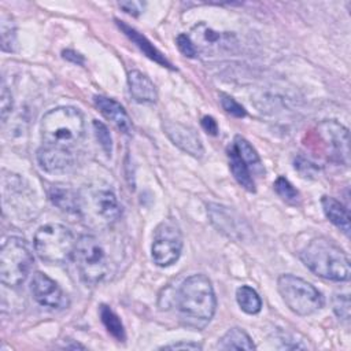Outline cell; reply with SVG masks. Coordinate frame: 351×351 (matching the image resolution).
<instances>
[{
  "label": "cell",
  "instance_id": "obj_2",
  "mask_svg": "<svg viewBox=\"0 0 351 351\" xmlns=\"http://www.w3.org/2000/svg\"><path fill=\"white\" fill-rule=\"evenodd\" d=\"M302 262L314 274L332 280L347 281L351 274L350 259L347 254L324 237L313 239L300 252Z\"/></svg>",
  "mask_w": 351,
  "mask_h": 351
},
{
  "label": "cell",
  "instance_id": "obj_12",
  "mask_svg": "<svg viewBox=\"0 0 351 351\" xmlns=\"http://www.w3.org/2000/svg\"><path fill=\"white\" fill-rule=\"evenodd\" d=\"M163 130L167 134V137L171 140V143L177 145L180 149H182L184 152L195 158L203 156L204 149H203L200 137L192 128L178 122L166 121L163 123Z\"/></svg>",
  "mask_w": 351,
  "mask_h": 351
},
{
  "label": "cell",
  "instance_id": "obj_15",
  "mask_svg": "<svg viewBox=\"0 0 351 351\" xmlns=\"http://www.w3.org/2000/svg\"><path fill=\"white\" fill-rule=\"evenodd\" d=\"M95 104L103 117L114 123L121 132L126 134L132 133V121L125 108L117 100L106 96H95Z\"/></svg>",
  "mask_w": 351,
  "mask_h": 351
},
{
  "label": "cell",
  "instance_id": "obj_10",
  "mask_svg": "<svg viewBox=\"0 0 351 351\" xmlns=\"http://www.w3.org/2000/svg\"><path fill=\"white\" fill-rule=\"evenodd\" d=\"M30 291L33 293V298L41 306L49 308H63L69 304L67 296L64 295L62 288L52 278L41 271H36L33 274Z\"/></svg>",
  "mask_w": 351,
  "mask_h": 351
},
{
  "label": "cell",
  "instance_id": "obj_26",
  "mask_svg": "<svg viewBox=\"0 0 351 351\" xmlns=\"http://www.w3.org/2000/svg\"><path fill=\"white\" fill-rule=\"evenodd\" d=\"M274 191L276 193L285 200L287 203L296 204L299 202V192L293 188V185L284 177H278L274 181Z\"/></svg>",
  "mask_w": 351,
  "mask_h": 351
},
{
  "label": "cell",
  "instance_id": "obj_25",
  "mask_svg": "<svg viewBox=\"0 0 351 351\" xmlns=\"http://www.w3.org/2000/svg\"><path fill=\"white\" fill-rule=\"evenodd\" d=\"M100 318H101V322L106 326L107 332L114 339H117L118 341H123L125 340L126 336H125L123 325H122L119 317L108 306H106V304L100 306Z\"/></svg>",
  "mask_w": 351,
  "mask_h": 351
},
{
  "label": "cell",
  "instance_id": "obj_8",
  "mask_svg": "<svg viewBox=\"0 0 351 351\" xmlns=\"http://www.w3.org/2000/svg\"><path fill=\"white\" fill-rule=\"evenodd\" d=\"M182 236L173 221H163L154 232L151 256L155 265L166 267L173 265L181 254Z\"/></svg>",
  "mask_w": 351,
  "mask_h": 351
},
{
  "label": "cell",
  "instance_id": "obj_4",
  "mask_svg": "<svg viewBox=\"0 0 351 351\" xmlns=\"http://www.w3.org/2000/svg\"><path fill=\"white\" fill-rule=\"evenodd\" d=\"M75 240L73 233L60 223H47L34 234V251L41 261L49 265H62L74 256Z\"/></svg>",
  "mask_w": 351,
  "mask_h": 351
},
{
  "label": "cell",
  "instance_id": "obj_1",
  "mask_svg": "<svg viewBox=\"0 0 351 351\" xmlns=\"http://www.w3.org/2000/svg\"><path fill=\"white\" fill-rule=\"evenodd\" d=\"M176 302L182 324L196 330L211 321L217 307L211 281L204 274H193L184 280Z\"/></svg>",
  "mask_w": 351,
  "mask_h": 351
},
{
  "label": "cell",
  "instance_id": "obj_20",
  "mask_svg": "<svg viewBox=\"0 0 351 351\" xmlns=\"http://www.w3.org/2000/svg\"><path fill=\"white\" fill-rule=\"evenodd\" d=\"M233 148L237 151L241 160L247 165L251 174L262 176L265 173V169H263V165H262V160H261L258 152L244 137L236 136L233 140Z\"/></svg>",
  "mask_w": 351,
  "mask_h": 351
},
{
  "label": "cell",
  "instance_id": "obj_23",
  "mask_svg": "<svg viewBox=\"0 0 351 351\" xmlns=\"http://www.w3.org/2000/svg\"><path fill=\"white\" fill-rule=\"evenodd\" d=\"M49 199L52 203L66 213H78L80 211V199L77 193L69 188L53 186L49 189Z\"/></svg>",
  "mask_w": 351,
  "mask_h": 351
},
{
  "label": "cell",
  "instance_id": "obj_3",
  "mask_svg": "<svg viewBox=\"0 0 351 351\" xmlns=\"http://www.w3.org/2000/svg\"><path fill=\"white\" fill-rule=\"evenodd\" d=\"M40 128L41 137L47 144L70 148L84 134V117L74 107H56L44 114Z\"/></svg>",
  "mask_w": 351,
  "mask_h": 351
},
{
  "label": "cell",
  "instance_id": "obj_11",
  "mask_svg": "<svg viewBox=\"0 0 351 351\" xmlns=\"http://www.w3.org/2000/svg\"><path fill=\"white\" fill-rule=\"evenodd\" d=\"M207 213L210 215V221L213 225L228 237L232 239H244L245 233L250 230L247 223L230 208L219 206V204H208Z\"/></svg>",
  "mask_w": 351,
  "mask_h": 351
},
{
  "label": "cell",
  "instance_id": "obj_33",
  "mask_svg": "<svg viewBox=\"0 0 351 351\" xmlns=\"http://www.w3.org/2000/svg\"><path fill=\"white\" fill-rule=\"evenodd\" d=\"M202 128L207 133H210L213 136H215L218 133V125H217V122H215V119L213 117H208V115L203 117L202 118Z\"/></svg>",
  "mask_w": 351,
  "mask_h": 351
},
{
  "label": "cell",
  "instance_id": "obj_19",
  "mask_svg": "<svg viewBox=\"0 0 351 351\" xmlns=\"http://www.w3.org/2000/svg\"><path fill=\"white\" fill-rule=\"evenodd\" d=\"M93 203L97 214L104 221H117L121 217V206L117 196L108 189H100L93 196Z\"/></svg>",
  "mask_w": 351,
  "mask_h": 351
},
{
  "label": "cell",
  "instance_id": "obj_5",
  "mask_svg": "<svg viewBox=\"0 0 351 351\" xmlns=\"http://www.w3.org/2000/svg\"><path fill=\"white\" fill-rule=\"evenodd\" d=\"M277 288L284 303L298 315H310L325 303L322 293L313 284L293 274L280 276Z\"/></svg>",
  "mask_w": 351,
  "mask_h": 351
},
{
  "label": "cell",
  "instance_id": "obj_7",
  "mask_svg": "<svg viewBox=\"0 0 351 351\" xmlns=\"http://www.w3.org/2000/svg\"><path fill=\"white\" fill-rule=\"evenodd\" d=\"M74 259L86 284H97L107 273L106 252L99 240L90 234H84L77 240Z\"/></svg>",
  "mask_w": 351,
  "mask_h": 351
},
{
  "label": "cell",
  "instance_id": "obj_17",
  "mask_svg": "<svg viewBox=\"0 0 351 351\" xmlns=\"http://www.w3.org/2000/svg\"><path fill=\"white\" fill-rule=\"evenodd\" d=\"M117 23H118V26L122 29V32L137 45V48H138L145 56H148L151 60L159 63V64L163 66V67L173 69L171 64H170V62L165 58V55H162V53L147 40V37H144L141 33H138L137 30H134L133 27L128 26V25L123 23V22L117 21Z\"/></svg>",
  "mask_w": 351,
  "mask_h": 351
},
{
  "label": "cell",
  "instance_id": "obj_22",
  "mask_svg": "<svg viewBox=\"0 0 351 351\" xmlns=\"http://www.w3.org/2000/svg\"><path fill=\"white\" fill-rule=\"evenodd\" d=\"M221 350H255L252 339L240 328L229 329L218 341Z\"/></svg>",
  "mask_w": 351,
  "mask_h": 351
},
{
  "label": "cell",
  "instance_id": "obj_34",
  "mask_svg": "<svg viewBox=\"0 0 351 351\" xmlns=\"http://www.w3.org/2000/svg\"><path fill=\"white\" fill-rule=\"evenodd\" d=\"M119 5H121V8L125 10V12L132 14V15H138L141 11V7H143V4L137 3V1H125V3H121Z\"/></svg>",
  "mask_w": 351,
  "mask_h": 351
},
{
  "label": "cell",
  "instance_id": "obj_24",
  "mask_svg": "<svg viewBox=\"0 0 351 351\" xmlns=\"http://www.w3.org/2000/svg\"><path fill=\"white\" fill-rule=\"evenodd\" d=\"M236 300L240 308L247 314H258L262 308V300L258 292L248 285H241L237 288Z\"/></svg>",
  "mask_w": 351,
  "mask_h": 351
},
{
  "label": "cell",
  "instance_id": "obj_16",
  "mask_svg": "<svg viewBox=\"0 0 351 351\" xmlns=\"http://www.w3.org/2000/svg\"><path fill=\"white\" fill-rule=\"evenodd\" d=\"M128 85L132 97L138 103H154L158 93L154 82L141 71L132 70L128 74Z\"/></svg>",
  "mask_w": 351,
  "mask_h": 351
},
{
  "label": "cell",
  "instance_id": "obj_14",
  "mask_svg": "<svg viewBox=\"0 0 351 351\" xmlns=\"http://www.w3.org/2000/svg\"><path fill=\"white\" fill-rule=\"evenodd\" d=\"M37 162L47 173H64L74 165V156L70 148L44 145L37 151Z\"/></svg>",
  "mask_w": 351,
  "mask_h": 351
},
{
  "label": "cell",
  "instance_id": "obj_29",
  "mask_svg": "<svg viewBox=\"0 0 351 351\" xmlns=\"http://www.w3.org/2000/svg\"><path fill=\"white\" fill-rule=\"evenodd\" d=\"M221 106L222 108L229 112L230 115L236 117V118H243L245 117V110L241 104H239L233 97H230L229 95L221 93Z\"/></svg>",
  "mask_w": 351,
  "mask_h": 351
},
{
  "label": "cell",
  "instance_id": "obj_32",
  "mask_svg": "<svg viewBox=\"0 0 351 351\" xmlns=\"http://www.w3.org/2000/svg\"><path fill=\"white\" fill-rule=\"evenodd\" d=\"M162 348L166 350H202V346L197 343H188V341H181V343H174V344H167L163 346Z\"/></svg>",
  "mask_w": 351,
  "mask_h": 351
},
{
  "label": "cell",
  "instance_id": "obj_28",
  "mask_svg": "<svg viewBox=\"0 0 351 351\" xmlns=\"http://www.w3.org/2000/svg\"><path fill=\"white\" fill-rule=\"evenodd\" d=\"M332 306H333V311L335 314L348 322L350 321V299H348V295H341V293H337L333 296L332 299Z\"/></svg>",
  "mask_w": 351,
  "mask_h": 351
},
{
  "label": "cell",
  "instance_id": "obj_35",
  "mask_svg": "<svg viewBox=\"0 0 351 351\" xmlns=\"http://www.w3.org/2000/svg\"><path fill=\"white\" fill-rule=\"evenodd\" d=\"M63 56H64V59H67V60H73L74 63H82V58L80 56V53H77V52H73V51H64L63 52Z\"/></svg>",
  "mask_w": 351,
  "mask_h": 351
},
{
  "label": "cell",
  "instance_id": "obj_18",
  "mask_svg": "<svg viewBox=\"0 0 351 351\" xmlns=\"http://www.w3.org/2000/svg\"><path fill=\"white\" fill-rule=\"evenodd\" d=\"M321 204L324 208V213L326 215V218L336 226L339 228L344 234H350V214L347 211V208L337 202L336 199L330 197V196H324L321 199Z\"/></svg>",
  "mask_w": 351,
  "mask_h": 351
},
{
  "label": "cell",
  "instance_id": "obj_21",
  "mask_svg": "<svg viewBox=\"0 0 351 351\" xmlns=\"http://www.w3.org/2000/svg\"><path fill=\"white\" fill-rule=\"evenodd\" d=\"M228 155H229V166H230L234 180L248 192H255V182H254L252 174H251L250 169L247 167V165L241 160V158L239 156V154L233 148V145L229 149Z\"/></svg>",
  "mask_w": 351,
  "mask_h": 351
},
{
  "label": "cell",
  "instance_id": "obj_27",
  "mask_svg": "<svg viewBox=\"0 0 351 351\" xmlns=\"http://www.w3.org/2000/svg\"><path fill=\"white\" fill-rule=\"evenodd\" d=\"M93 130H95V136H96L99 144L101 145L103 151L107 155H111L112 140H111V134H110L107 126L99 121H93Z\"/></svg>",
  "mask_w": 351,
  "mask_h": 351
},
{
  "label": "cell",
  "instance_id": "obj_13",
  "mask_svg": "<svg viewBox=\"0 0 351 351\" xmlns=\"http://www.w3.org/2000/svg\"><path fill=\"white\" fill-rule=\"evenodd\" d=\"M197 49V47L204 52H217L230 49L234 45V37L232 34L219 33L208 27L204 23L196 25L189 36Z\"/></svg>",
  "mask_w": 351,
  "mask_h": 351
},
{
  "label": "cell",
  "instance_id": "obj_6",
  "mask_svg": "<svg viewBox=\"0 0 351 351\" xmlns=\"http://www.w3.org/2000/svg\"><path fill=\"white\" fill-rule=\"evenodd\" d=\"M33 265L27 244L19 237H10L0 250V280L7 287L21 285Z\"/></svg>",
  "mask_w": 351,
  "mask_h": 351
},
{
  "label": "cell",
  "instance_id": "obj_30",
  "mask_svg": "<svg viewBox=\"0 0 351 351\" xmlns=\"http://www.w3.org/2000/svg\"><path fill=\"white\" fill-rule=\"evenodd\" d=\"M177 47L181 51L182 55L188 58H195L197 53V49L192 41V38L188 34H178L177 36Z\"/></svg>",
  "mask_w": 351,
  "mask_h": 351
},
{
  "label": "cell",
  "instance_id": "obj_31",
  "mask_svg": "<svg viewBox=\"0 0 351 351\" xmlns=\"http://www.w3.org/2000/svg\"><path fill=\"white\" fill-rule=\"evenodd\" d=\"M11 107H12L11 93L8 92L7 86L3 85V89H1V118H3V121H5L7 114L11 111Z\"/></svg>",
  "mask_w": 351,
  "mask_h": 351
},
{
  "label": "cell",
  "instance_id": "obj_9",
  "mask_svg": "<svg viewBox=\"0 0 351 351\" xmlns=\"http://www.w3.org/2000/svg\"><path fill=\"white\" fill-rule=\"evenodd\" d=\"M318 134L324 141L332 160L348 165V130L336 121H324L318 125Z\"/></svg>",
  "mask_w": 351,
  "mask_h": 351
}]
</instances>
